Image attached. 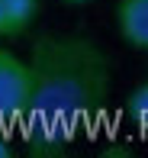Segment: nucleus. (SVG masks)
<instances>
[{"label": "nucleus", "mask_w": 148, "mask_h": 158, "mask_svg": "<svg viewBox=\"0 0 148 158\" xmlns=\"http://www.w3.org/2000/svg\"><path fill=\"white\" fill-rule=\"evenodd\" d=\"M29 71L32 97L19 119L26 155L61 158L110 103V55L81 32H45L32 42Z\"/></svg>", "instance_id": "f257e3e1"}, {"label": "nucleus", "mask_w": 148, "mask_h": 158, "mask_svg": "<svg viewBox=\"0 0 148 158\" xmlns=\"http://www.w3.org/2000/svg\"><path fill=\"white\" fill-rule=\"evenodd\" d=\"M32 97V71L16 52L0 48V123L16 126L29 110Z\"/></svg>", "instance_id": "f03ea898"}, {"label": "nucleus", "mask_w": 148, "mask_h": 158, "mask_svg": "<svg viewBox=\"0 0 148 158\" xmlns=\"http://www.w3.org/2000/svg\"><path fill=\"white\" fill-rule=\"evenodd\" d=\"M116 29L122 35V42L148 52V0H119Z\"/></svg>", "instance_id": "7ed1b4c3"}, {"label": "nucleus", "mask_w": 148, "mask_h": 158, "mask_svg": "<svg viewBox=\"0 0 148 158\" xmlns=\"http://www.w3.org/2000/svg\"><path fill=\"white\" fill-rule=\"evenodd\" d=\"M3 6V23H6V39H16L36 23L39 16V0H0Z\"/></svg>", "instance_id": "20e7f679"}, {"label": "nucleus", "mask_w": 148, "mask_h": 158, "mask_svg": "<svg viewBox=\"0 0 148 158\" xmlns=\"http://www.w3.org/2000/svg\"><path fill=\"white\" fill-rule=\"evenodd\" d=\"M126 113L135 126L148 129V81H142L129 97H126Z\"/></svg>", "instance_id": "39448f33"}, {"label": "nucleus", "mask_w": 148, "mask_h": 158, "mask_svg": "<svg viewBox=\"0 0 148 158\" xmlns=\"http://www.w3.org/2000/svg\"><path fill=\"white\" fill-rule=\"evenodd\" d=\"M16 155V142L10 139V132H6V126L0 123V158H13Z\"/></svg>", "instance_id": "423d86ee"}, {"label": "nucleus", "mask_w": 148, "mask_h": 158, "mask_svg": "<svg viewBox=\"0 0 148 158\" xmlns=\"http://www.w3.org/2000/svg\"><path fill=\"white\" fill-rule=\"evenodd\" d=\"M0 39H6V23H3V6H0Z\"/></svg>", "instance_id": "0eeeda50"}, {"label": "nucleus", "mask_w": 148, "mask_h": 158, "mask_svg": "<svg viewBox=\"0 0 148 158\" xmlns=\"http://www.w3.org/2000/svg\"><path fill=\"white\" fill-rule=\"evenodd\" d=\"M65 3H74V6H81V3H94V0H65Z\"/></svg>", "instance_id": "6e6552de"}]
</instances>
